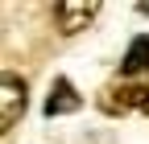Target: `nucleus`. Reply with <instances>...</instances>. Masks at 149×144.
<instances>
[{
    "label": "nucleus",
    "mask_w": 149,
    "mask_h": 144,
    "mask_svg": "<svg viewBox=\"0 0 149 144\" xmlns=\"http://www.w3.org/2000/svg\"><path fill=\"white\" fill-rule=\"evenodd\" d=\"M120 74L137 78V74H149V33H141V37L128 41L124 58H120Z\"/></svg>",
    "instance_id": "20e7f679"
},
{
    "label": "nucleus",
    "mask_w": 149,
    "mask_h": 144,
    "mask_svg": "<svg viewBox=\"0 0 149 144\" xmlns=\"http://www.w3.org/2000/svg\"><path fill=\"white\" fill-rule=\"evenodd\" d=\"M100 16V0H58L54 4V21H58V33L74 37V33H83L91 21Z\"/></svg>",
    "instance_id": "f257e3e1"
},
{
    "label": "nucleus",
    "mask_w": 149,
    "mask_h": 144,
    "mask_svg": "<svg viewBox=\"0 0 149 144\" xmlns=\"http://www.w3.org/2000/svg\"><path fill=\"white\" fill-rule=\"evenodd\" d=\"M25 78H17V74H4L0 78V132H13L17 128V119L25 115Z\"/></svg>",
    "instance_id": "f03ea898"
},
{
    "label": "nucleus",
    "mask_w": 149,
    "mask_h": 144,
    "mask_svg": "<svg viewBox=\"0 0 149 144\" xmlns=\"http://www.w3.org/2000/svg\"><path fill=\"white\" fill-rule=\"evenodd\" d=\"M79 107H83V95L74 91V82L70 78H54L50 99H46V115H70V111H79Z\"/></svg>",
    "instance_id": "7ed1b4c3"
}]
</instances>
